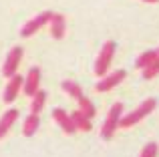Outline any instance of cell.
Listing matches in <instances>:
<instances>
[{"label": "cell", "instance_id": "obj_3", "mask_svg": "<svg viewBox=\"0 0 159 157\" xmlns=\"http://www.w3.org/2000/svg\"><path fill=\"white\" fill-rule=\"evenodd\" d=\"M117 51V44L115 40H107L105 44H103L101 52H99L97 61H95V75L97 77H105L109 67H111V61H113V55H115Z\"/></svg>", "mask_w": 159, "mask_h": 157}, {"label": "cell", "instance_id": "obj_12", "mask_svg": "<svg viewBox=\"0 0 159 157\" xmlns=\"http://www.w3.org/2000/svg\"><path fill=\"white\" fill-rule=\"evenodd\" d=\"M70 119H73V125H75V129H77V131H91V129H93V125H91V119L85 117L81 111H75V113H70Z\"/></svg>", "mask_w": 159, "mask_h": 157}, {"label": "cell", "instance_id": "obj_10", "mask_svg": "<svg viewBox=\"0 0 159 157\" xmlns=\"http://www.w3.org/2000/svg\"><path fill=\"white\" fill-rule=\"evenodd\" d=\"M18 119V109H8L6 113L0 117V139H4L8 135V131L12 129V125Z\"/></svg>", "mask_w": 159, "mask_h": 157}, {"label": "cell", "instance_id": "obj_6", "mask_svg": "<svg viewBox=\"0 0 159 157\" xmlns=\"http://www.w3.org/2000/svg\"><path fill=\"white\" fill-rule=\"evenodd\" d=\"M125 77H127V73H125L123 69H117V71L111 73V75L101 77V81L97 83V87H95V89H97L99 93H107V91L115 89V87L119 85L121 81H125Z\"/></svg>", "mask_w": 159, "mask_h": 157}, {"label": "cell", "instance_id": "obj_9", "mask_svg": "<svg viewBox=\"0 0 159 157\" xmlns=\"http://www.w3.org/2000/svg\"><path fill=\"white\" fill-rule=\"evenodd\" d=\"M52 119L57 121V125L61 127V129L65 131L66 135H73L75 131H77V129H75V125H73V119H70V115L66 113L65 109H58V107H57V109H52Z\"/></svg>", "mask_w": 159, "mask_h": 157}, {"label": "cell", "instance_id": "obj_17", "mask_svg": "<svg viewBox=\"0 0 159 157\" xmlns=\"http://www.w3.org/2000/svg\"><path fill=\"white\" fill-rule=\"evenodd\" d=\"M157 56H159V52H157V51H147V52H143V55L137 59V63H135V65H137V69H147L149 65H151L153 61L157 59Z\"/></svg>", "mask_w": 159, "mask_h": 157}, {"label": "cell", "instance_id": "obj_20", "mask_svg": "<svg viewBox=\"0 0 159 157\" xmlns=\"http://www.w3.org/2000/svg\"><path fill=\"white\" fill-rule=\"evenodd\" d=\"M143 2H151V4H155V2H159V0H143Z\"/></svg>", "mask_w": 159, "mask_h": 157}, {"label": "cell", "instance_id": "obj_18", "mask_svg": "<svg viewBox=\"0 0 159 157\" xmlns=\"http://www.w3.org/2000/svg\"><path fill=\"white\" fill-rule=\"evenodd\" d=\"M157 75H159V56L153 61L151 65H149L147 69H143V78H153V77H157Z\"/></svg>", "mask_w": 159, "mask_h": 157}, {"label": "cell", "instance_id": "obj_15", "mask_svg": "<svg viewBox=\"0 0 159 157\" xmlns=\"http://www.w3.org/2000/svg\"><path fill=\"white\" fill-rule=\"evenodd\" d=\"M62 91H65L69 97H73V99H81V97H85L83 95V89H81V85L79 83H75V81H62Z\"/></svg>", "mask_w": 159, "mask_h": 157}, {"label": "cell", "instance_id": "obj_1", "mask_svg": "<svg viewBox=\"0 0 159 157\" xmlns=\"http://www.w3.org/2000/svg\"><path fill=\"white\" fill-rule=\"evenodd\" d=\"M155 105H157V101L155 99H147V101H143L139 107H137L135 111H131V113H127L125 117H121V121H119V127H123V129H127V127H133V125H137V123L141 121V119H145L149 113H151L153 109H155Z\"/></svg>", "mask_w": 159, "mask_h": 157}, {"label": "cell", "instance_id": "obj_21", "mask_svg": "<svg viewBox=\"0 0 159 157\" xmlns=\"http://www.w3.org/2000/svg\"><path fill=\"white\" fill-rule=\"evenodd\" d=\"M157 52H159V51H157Z\"/></svg>", "mask_w": 159, "mask_h": 157}, {"label": "cell", "instance_id": "obj_4", "mask_svg": "<svg viewBox=\"0 0 159 157\" xmlns=\"http://www.w3.org/2000/svg\"><path fill=\"white\" fill-rule=\"evenodd\" d=\"M51 16H52L51 10H44V12H40V14H36L34 18H30L22 28H20V36H22V38H28V36L36 34V32H39L40 28L44 26V24H48Z\"/></svg>", "mask_w": 159, "mask_h": 157}, {"label": "cell", "instance_id": "obj_14", "mask_svg": "<svg viewBox=\"0 0 159 157\" xmlns=\"http://www.w3.org/2000/svg\"><path fill=\"white\" fill-rule=\"evenodd\" d=\"M44 103H47V93L44 91H36L34 95H32V103H30V113L32 115H39L40 111L44 109Z\"/></svg>", "mask_w": 159, "mask_h": 157}, {"label": "cell", "instance_id": "obj_2", "mask_svg": "<svg viewBox=\"0 0 159 157\" xmlns=\"http://www.w3.org/2000/svg\"><path fill=\"white\" fill-rule=\"evenodd\" d=\"M121 117H123V103H115V105L109 109L107 119H105V123H103V127H101V139L109 141V139L115 135Z\"/></svg>", "mask_w": 159, "mask_h": 157}, {"label": "cell", "instance_id": "obj_11", "mask_svg": "<svg viewBox=\"0 0 159 157\" xmlns=\"http://www.w3.org/2000/svg\"><path fill=\"white\" fill-rule=\"evenodd\" d=\"M48 24H51V34H52V38L61 40L62 36H65V30H66V20H65V16H62V14H54V12H52Z\"/></svg>", "mask_w": 159, "mask_h": 157}, {"label": "cell", "instance_id": "obj_16", "mask_svg": "<svg viewBox=\"0 0 159 157\" xmlns=\"http://www.w3.org/2000/svg\"><path fill=\"white\" fill-rule=\"evenodd\" d=\"M79 111H81L85 117H89V119H93L95 115H97V109H95V105L89 101L87 97H81L79 99Z\"/></svg>", "mask_w": 159, "mask_h": 157}, {"label": "cell", "instance_id": "obj_8", "mask_svg": "<svg viewBox=\"0 0 159 157\" xmlns=\"http://www.w3.org/2000/svg\"><path fill=\"white\" fill-rule=\"evenodd\" d=\"M22 81H24V77H20L18 73H16L14 77H10V81H8V85L4 87V95H2L4 103H12V101H14L16 97H18L20 89H22Z\"/></svg>", "mask_w": 159, "mask_h": 157}, {"label": "cell", "instance_id": "obj_7", "mask_svg": "<svg viewBox=\"0 0 159 157\" xmlns=\"http://www.w3.org/2000/svg\"><path fill=\"white\" fill-rule=\"evenodd\" d=\"M39 89H40V69L32 67L30 71H28V75L24 77V81H22V91H24L26 97H32Z\"/></svg>", "mask_w": 159, "mask_h": 157}, {"label": "cell", "instance_id": "obj_5", "mask_svg": "<svg viewBox=\"0 0 159 157\" xmlns=\"http://www.w3.org/2000/svg\"><path fill=\"white\" fill-rule=\"evenodd\" d=\"M22 55H24L22 47H12V51L8 52L6 61H4V67H2V75L6 78L16 75V71H18V67H20V61H22Z\"/></svg>", "mask_w": 159, "mask_h": 157}, {"label": "cell", "instance_id": "obj_13", "mask_svg": "<svg viewBox=\"0 0 159 157\" xmlns=\"http://www.w3.org/2000/svg\"><path fill=\"white\" fill-rule=\"evenodd\" d=\"M39 127H40V117L39 115H28L26 119H24V125H22V133L26 135V137H32V135L39 131Z\"/></svg>", "mask_w": 159, "mask_h": 157}, {"label": "cell", "instance_id": "obj_19", "mask_svg": "<svg viewBox=\"0 0 159 157\" xmlns=\"http://www.w3.org/2000/svg\"><path fill=\"white\" fill-rule=\"evenodd\" d=\"M139 157H157V143L155 141L147 143V145L143 147V151H141Z\"/></svg>", "mask_w": 159, "mask_h": 157}]
</instances>
